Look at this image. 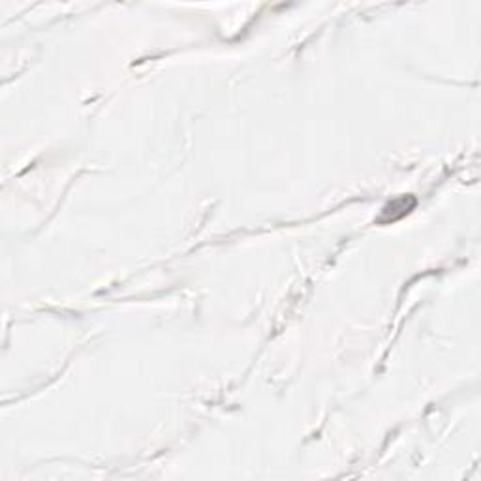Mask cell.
<instances>
[{"instance_id":"cell-1","label":"cell","mask_w":481,"mask_h":481,"mask_svg":"<svg viewBox=\"0 0 481 481\" xmlns=\"http://www.w3.org/2000/svg\"><path fill=\"white\" fill-rule=\"evenodd\" d=\"M414 207H416V198H412V195H401L395 202L385 205V209L382 211V216H380V222L399 220V218H403L404 215H408Z\"/></svg>"}]
</instances>
